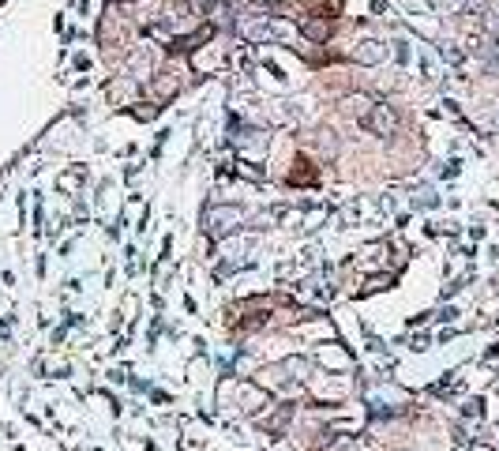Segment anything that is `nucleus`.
<instances>
[{
    "label": "nucleus",
    "mask_w": 499,
    "mask_h": 451,
    "mask_svg": "<svg viewBox=\"0 0 499 451\" xmlns=\"http://www.w3.org/2000/svg\"><path fill=\"white\" fill-rule=\"evenodd\" d=\"M368 124H372L380 136H391V132H394V113H391L387 106H380V113H375V117H368Z\"/></svg>",
    "instance_id": "obj_1"
},
{
    "label": "nucleus",
    "mask_w": 499,
    "mask_h": 451,
    "mask_svg": "<svg viewBox=\"0 0 499 451\" xmlns=\"http://www.w3.org/2000/svg\"><path fill=\"white\" fill-rule=\"evenodd\" d=\"M304 34H308V38H316V42H323V38H327V23H304Z\"/></svg>",
    "instance_id": "obj_2"
},
{
    "label": "nucleus",
    "mask_w": 499,
    "mask_h": 451,
    "mask_svg": "<svg viewBox=\"0 0 499 451\" xmlns=\"http://www.w3.org/2000/svg\"><path fill=\"white\" fill-rule=\"evenodd\" d=\"M383 286H391V279H372L368 282V290H383Z\"/></svg>",
    "instance_id": "obj_3"
},
{
    "label": "nucleus",
    "mask_w": 499,
    "mask_h": 451,
    "mask_svg": "<svg viewBox=\"0 0 499 451\" xmlns=\"http://www.w3.org/2000/svg\"><path fill=\"white\" fill-rule=\"evenodd\" d=\"M469 8H480V0H469Z\"/></svg>",
    "instance_id": "obj_4"
}]
</instances>
